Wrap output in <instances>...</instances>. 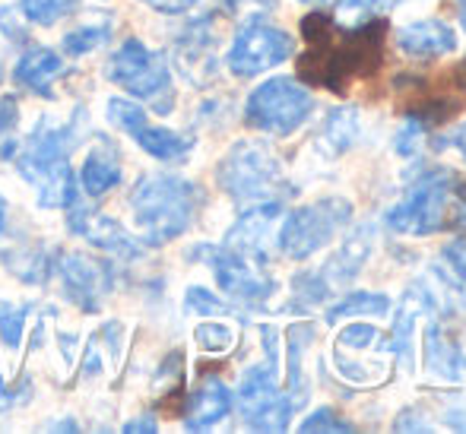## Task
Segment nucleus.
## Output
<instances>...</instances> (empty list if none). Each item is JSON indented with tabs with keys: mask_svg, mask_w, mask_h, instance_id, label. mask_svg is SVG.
<instances>
[{
	"mask_svg": "<svg viewBox=\"0 0 466 434\" xmlns=\"http://www.w3.org/2000/svg\"><path fill=\"white\" fill-rule=\"evenodd\" d=\"M371 247H374V228L371 226H359L352 235H346L343 245L333 251V257L318 269L320 279L327 282V288L337 292V288L350 286V282L362 273L365 263H369Z\"/></svg>",
	"mask_w": 466,
	"mask_h": 434,
	"instance_id": "dca6fc26",
	"label": "nucleus"
},
{
	"mask_svg": "<svg viewBox=\"0 0 466 434\" xmlns=\"http://www.w3.org/2000/svg\"><path fill=\"white\" fill-rule=\"evenodd\" d=\"M124 431H156V422H130Z\"/></svg>",
	"mask_w": 466,
	"mask_h": 434,
	"instance_id": "c9c22d12",
	"label": "nucleus"
},
{
	"mask_svg": "<svg viewBox=\"0 0 466 434\" xmlns=\"http://www.w3.org/2000/svg\"><path fill=\"white\" fill-rule=\"evenodd\" d=\"M10 403H13V397H6V387H4V380H0V412H4Z\"/></svg>",
	"mask_w": 466,
	"mask_h": 434,
	"instance_id": "e433bc0d",
	"label": "nucleus"
},
{
	"mask_svg": "<svg viewBox=\"0 0 466 434\" xmlns=\"http://www.w3.org/2000/svg\"><path fill=\"white\" fill-rule=\"evenodd\" d=\"M187 308L194 314H222V311H226V305H222L213 292H207V288H190V292H187Z\"/></svg>",
	"mask_w": 466,
	"mask_h": 434,
	"instance_id": "2f4dec72",
	"label": "nucleus"
},
{
	"mask_svg": "<svg viewBox=\"0 0 466 434\" xmlns=\"http://www.w3.org/2000/svg\"><path fill=\"white\" fill-rule=\"evenodd\" d=\"M295 55V38L286 29L273 25L264 16H251L238 32H235V42L228 48V70L235 76H251L273 70L279 64H286Z\"/></svg>",
	"mask_w": 466,
	"mask_h": 434,
	"instance_id": "1a4fd4ad",
	"label": "nucleus"
},
{
	"mask_svg": "<svg viewBox=\"0 0 466 434\" xmlns=\"http://www.w3.org/2000/svg\"><path fill=\"white\" fill-rule=\"evenodd\" d=\"M67 149L70 130L48 127V124H42L25 143L19 175L38 190L42 207H70L76 200V181L67 166Z\"/></svg>",
	"mask_w": 466,
	"mask_h": 434,
	"instance_id": "39448f33",
	"label": "nucleus"
},
{
	"mask_svg": "<svg viewBox=\"0 0 466 434\" xmlns=\"http://www.w3.org/2000/svg\"><path fill=\"white\" fill-rule=\"evenodd\" d=\"M70 228L80 232L83 238H89L93 245L105 247V251L124 254V257H134L137 254L134 238H130L115 219H108V216H102V213H93V209H76V213L70 216Z\"/></svg>",
	"mask_w": 466,
	"mask_h": 434,
	"instance_id": "6ab92c4d",
	"label": "nucleus"
},
{
	"mask_svg": "<svg viewBox=\"0 0 466 434\" xmlns=\"http://www.w3.org/2000/svg\"><path fill=\"white\" fill-rule=\"evenodd\" d=\"M425 130H429L425 124L406 117L403 130L393 136V153L403 156V159H412V156H419V153H422V146H425Z\"/></svg>",
	"mask_w": 466,
	"mask_h": 434,
	"instance_id": "cd10ccee",
	"label": "nucleus"
},
{
	"mask_svg": "<svg viewBox=\"0 0 466 434\" xmlns=\"http://www.w3.org/2000/svg\"><path fill=\"white\" fill-rule=\"evenodd\" d=\"M448 146H451V149H457V153L463 156V162H466V121L461 124V127H454V130H451V136H448Z\"/></svg>",
	"mask_w": 466,
	"mask_h": 434,
	"instance_id": "72a5a7b5",
	"label": "nucleus"
},
{
	"mask_svg": "<svg viewBox=\"0 0 466 434\" xmlns=\"http://www.w3.org/2000/svg\"><path fill=\"white\" fill-rule=\"evenodd\" d=\"M143 4L153 6V10H159V13H185L197 4V0H143Z\"/></svg>",
	"mask_w": 466,
	"mask_h": 434,
	"instance_id": "473e14b6",
	"label": "nucleus"
},
{
	"mask_svg": "<svg viewBox=\"0 0 466 434\" xmlns=\"http://www.w3.org/2000/svg\"><path fill=\"white\" fill-rule=\"evenodd\" d=\"M61 279H64V286H67V292L76 298V305L86 308V311H96L105 288H108V273H105V267L83 257V254H64Z\"/></svg>",
	"mask_w": 466,
	"mask_h": 434,
	"instance_id": "f3484780",
	"label": "nucleus"
},
{
	"mask_svg": "<svg viewBox=\"0 0 466 434\" xmlns=\"http://www.w3.org/2000/svg\"><path fill=\"white\" fill-rule=\"evenodd\" d=\"M314 339V324H295L289 327V399H292L295 409H301L308 399V384H305V348Z\"/></svg>",
	"mask_w": 466,
	"mask_h": 434,
	"instance_id": "5701e85b",
	"label": "nucleus"
},
{
	"mask_svg": "<svg viewBox=\"0 0 466 434\" xmlns=\"http://www.w3.org/2000/svg\"><path fill=\"white\" fill-rule=\"evenodd\" d=\"M393 45L410 61H441L457 51V32L438 16H425L416 23H406L393 32Z\"/></svg>",
	"mask_w": 466,
	"mask_h": 434,
	"instance_id": "4468645a",
	"label": "nucleus"
},
{
	"mask_svg": "<svg viewBox=\"0 0 466 434\" xmlns=\"http://www.w3.org/2000/svg\"><path fill=\"white\" fill-rule=\"evenodd\" d=\"M108 117H111V124H117L124 134L134 136V140L140 143L149 156H156V159L175 162V159H185V156L190 153V140L172 134V130H166V127H153L149 117L143 115L137 105L124 102V98H111Z\"/></svg>",
	"mask_w": 466,
	"mask_h": 434,
	"instance_id": "ddd939ff",
	"label": "nucleus"
},
{
	"mask_svg": "<svg viewBox=\"0 0 466 434\" xmlns=\"http://www.w3.org/2000/svg\"><path fill=\"white\" fill-rule=\"evenodd\" d=\"M4 222H6V203H4V197H0V232H4Z\"/></svg>",
	"mask_w": 466,
	"mask_h": 434,
	"instance_id": "58836bf2",
	"label": "nucleus"
},
{
	"mask_svg": "<svg viewBox=\"0 0 466 434\" xmlns=\"http://www.w3.org/2000/svg\"><path fill=\"white\" fill-rule=\"evenodd\" d=\"M25 314H29V308L25 305L23 308H0V333H4V343H10V346L19 343Z\"/></svg>",
	"mask_w": 466,
	"mask_h": 434,
	"instance_id": "c756f323",
	"label": "nucleus"
},
{
	"mask_svg": "<svg viewBox=\"0 0 466 434\" xmlns=\"http://www.w3.org/2000/svg\"><path fill=\"white\" fill-rule=\"evenodd\" d=\"M232 412V390L219 378H207L194 393H190L185 425L190 431H203L209 425L222 422Z\"/></svg>",
	"mask_w": 466,
	"mask_h": 434,
	"instance_id": "a211bd4d",
	"label": "nucleus"
},
{
	"mask_svg": "<svg viewBox=\"0 0 466 434\" xmlns=\"http://www.w3.org/2000/svg\"><path fill=\"white\" fill-rule=\"evenodd\" d=\"M457 13H461V25L466 32V0H457Z\"/></svg>",
	"mask_w": 466,
	"mask_h": 434,
	"instance_id": "4c0bfd02",
	"label": "nucleus"
},
{
	"mask_svg": "<svg viewBox=\"0 0 466 434\" xmlns=\"http://www.w3.org/2000/svg\"><path fill=\"white\" fill-rule=\"evenodd\" d=\"M105 76L111 83H117V86H124L130 96L147 98L159 111L172 108V76H168L166 61L159 55H153L143 42H137V38L121 45V51L111 57Z\"/></svg>",
	"mask_w": 466,
	"mask_h": 434,
	"instance_id": "6e6552de",
	"label": "nucleus"
},
{
	"mask_svg": "<svg viewBox=\"0 0 466 434\" xmlns=\"http://www.w3.org/2000/svg\"><path fill=\"white\" fill-rule=\"evenodd\" d=\"M438 311L435 292L425 286L422 279L410 282L406 292L397 301V318H393L390 330V355L403 365V371L416 368V352H419V320L431 318Z\"/></svg>",
	"mask_w": 466,
	"mask_h": 434,
	"instance_id": "f8f14e48",
	"label": "nucleus"
},
{
	"mask_svg": "<svg viewBox=\"0 0 466 434\" xmlns=\"http://www.w3.org/2000/svg\"><path fill=\"white\" fill-rule=\"evenodd\" d=\"M197 343H200L207 352H228L235 346V330L226 324H216V320H207V324L197 327Z\"/></svg>",
	"mask_w": 466,
	"mask_h": 434,
	"instance_id": "bb28decb",
	"label": "nucleus"
},
{
	"mask_svg": "<svg viewBox=\"0 0 466 434\" xmlns=\"http://www.w3.org/2000/svg\"><path fill=\"white\" fill-rule=\"evenodd\" d=\"M197 203H200L197 187L178 175L143 177L130 194V209L147 245H168L181 232H187Z\"/></svg>",
	"mask_w": 466,
	"mask_h": 434,
	"instance_id": "7ed1b4c3",
	"label": "nucleus"
},
{
	"mask_svg": "<svg viewBox=\"0 0 466 434\" xmlns=\"http://www.w3.org/2000/svg\"><path fill=\"white\" fill-rule=\"evenodd\" d=\"M352 222V203L346 197H320L305 207H295L282 219L277 245L289 260H308L320 247L333 245Z\"/></svg>",
	"mask_w": 466,
	"mask_h": 434,
	"instance_id": "423d86ee",
	"label": "nucleus"
},
{
	"mask_svg": "<svg viewBox=\"0 0 466 434\" xmlns=\"http://www.w3.org/2000/svg\"><path fill=\"white\" fill-rule=\"evenodd\" d=\"M299 431L305 434H314V431H356V425L346 422L343 416H339L337 409H330V406H320V409H314L311 416L305 419V422L299 425Z\"/></svg>",
	"mask_w": 466,
	"mask_h": 434,
	"instance_id": "a878e982",
	"label": "nucleus"
},
{
	"mask_svg": "<svg viewBox=\"0 0 466 434\" xmlns=\"http://www.w3.org/2000/svg\"><path fill=\"white\" fill-rule=\"evenodd\" d=\"M216 177H219L222 190L245 209L282 203L286 197H292V181L286 177L279 156L258 140L235 143L232 153L222 159Z\"/></svg>",
	"mask_w": 466,
	"mask_h": 434,
	"instance_id": "20e7f679",
	"label": "nucleus"
},
{
	"mask_svg": "<svg viewBox=\"0 0 466 434\" xmlns=\"http://www.w3.org/2000/svg\"><path fill=\"white\" fill-rule=\"evenodd\" d=\"M393 311L390 295L384 292H350L337 301V305L327 308L324 320L327 324H339L346 318H387Z\"/></svg>",
	"mask_w": 466,
	"mask_h": 434,
	"instance_id": "412c9836",
	"label": "nucleus"
},
{
	"mask_svg": "<svg viewBox=\"0 0 466 434\" xmlns=\"http://www.w3.org/2000/svg\"><path fill=\"white\" fill-rule=\"evenodd\" d=\"M454 83H457V89H463L466 92V57L461 64H457V70H454Z\"/></svg>",
	"mask_w": 466,
	"mask_h": 434,
	"instance_id": "f704fd0d",
	"label": "nucleus"
},
{
	"mask_svg": "<svg viewBox=\"0 0 466 434\" xmlns=\"http://www.w3.org/2000/svg\"><path fill=\"white\" fill-rule=\"evenodd\" d=\"M194 254L213 267L219 288L235 301H245V305H260V301L270 298L273 288H277V282H273L270 276L260 269L264 263H258V260L245 257V254L232 251L228 245H222V247H209L207 245V247H197Z\"/></svg>",
	"mask_w": 466,
	"mask_h": 434,
	"instance_id": "9b49d317",
	"label": "nucleus"
},
{
	"mask_svg": "<svg viewBox=\"0 0 466 434\" xmlns=\"http://www.w3.org/2000/svg\"><path fill=\"white\" fill-rule=\"evenodd\" d=\"M105 35H108V25H83V29L70 32V35L64 38V48H67L70 55H86L96 45H102Z\"/></svg>",
	"mask_w": 466,
	"mask_h": 434,
	"instance_id": "c85d7f7f",
	"label": "nucleus"
},
{
	"mask_svg": "<svg viewBox=\"0 0 466 434\" xmlns=\"http://www.w3.org/2000/svg\"><path fill=\"white\" fill-rule=\"evenodd\" d=\"M384 226L403 238L466 232V177L448 166L422 168L384 213Z\"/></svg>",
	"mask_w": 466,
	"mask_h": 434,
	"instance_id": "f03ea898",
	"label": "nucleus"
},
{
	"mask_svg": "<svg viewBox=\"0 0 466 434\" xmlns=\"http://www.w3.org/2000/svg\"><path fill=\"white\" fill-rule=\"evenodd\" d=\"M279 374L270 365H254L245 371L238 387V409L248 429L254 431H286L295 406L289 393L279 390Z\"/></svg>",
	"mask_w": 466,
	"mask_h": 434,
	"instance_id": "9d476101",
	"label": "nucleus"
},
{
	"mask_svg": "<svg viewBox=\"0 0 466 434\" xmlns=\"http://www.w3.org/2000/svg\"><path fill=\"white\" fill-rule=\"evenodd\" d=\"M76 0H23V10L32 23L38 25H55L61 16H67L74 10Z\"/></svg>",
	"mask_w": 466,
	"mask_h": 434,
	"instance_id": "393cba45",
	"label": "nucleus"
},
{
	"mask_svg": "<svg viewBox=\"0 0 466 434\" xmlns=\"http://www.w3.org/2000/svg\"><path fill=\"white\" fill-rule=\"evenodd\" d=\"M80 181L93 197L105 194V190H111L121 181V168H117V159L111 156V149L98 146L89 153L86 166H83V172H80Z\"/></svg>",
	"mask_w": 466,
	"mask_h": 434,
	"instance_id": "b1692460",
	"label": "nucleus"
},
{
	"mask_svg": "<svg viewBox=\"0 0 466 434\" xmlns=\"http://www.w3.org/2000/svg\"><path fill=\"white\" fill-rule=\"evenodd\" d=\"M384 32V16H374L362 25H339L330 13H311L301 19L308 51L299 57V76L311 86L343 96L352 80L378 70Z\"/></svg>",
	"mask_w": 466,
	"mask_h": 434,
	"instance_id": "f257e3e1",
	"label": "nucleus"
},
{
	"mask_svg": "<svg viewBox=\"0 0 466 434\" xmlns=\"http://www.w3.org/2000/svg\"><path fill=\"white\" fill-rule=\"evenodd\" d=\"M301 4H324V0H301Z\"/></svg>",
	"mask_w": 466,
	"mask_h": 434,
	"instance_id": "ea45409f",
	"label": "nucleus"
},
{
	"mask_svg": "<svg viewBox=\"0 0 466 434\" xmlns=\"http://www.w3.org/2000/svg\"><path fill=\"white\" fill-rule=\"evenodd\" d=\"M64 64L61 57L55 55V51L48 48H38V51H29V55L23 57V61L16 64V83L32 92H48V86L55 83V76H61Z\"/></svg>",
	"mask_w": 466,
	"mask_h": 434,
	"instance_id": "4be33fe9",
	"label": "nucleus"
},
{
	"mask_svg": "<svg viewBox=\"0 0 466 434\" xmlns=\"http://www.w3.org/2000/svg\"><path fill=\"white\" fill-rule=\"evenodd\" d=\"M422 368L441 384L466 387V348L435 318H429L422 333Z\"/></svg>",
	"mask_w": 466,
	"mask_h": 434,
	"instance_id": "2eb2a0df",
	"label": "nucleus"
},
{
	"mask_svg": "<svg viewBox=\"0 0 466 434\" xmlns=\"http://www.w3.org/2000/svg\"><path fill=\"white\" fill-rule=\"evenodd\" d=\"M314 115V96L295 76H273L260 83L245 102V121L270 136H292Z\"/></svg>",
	"mask_w": 466,
	"mask_h": 434,
	"instance_id": "0eeeda50",
	"label": "nucleus"
},
{
	"mask_svg": "<svg viewBox=\"0 0 466 434\" xmlns=\"http://www.w3.org/2000/svg\"><path fill=\"white\" fill-rule=\"evenodd\" d=\"M359 136H362V115L356 105H343L324 117L318 130V149H324L327 156H343L356 146Z\"/></svg>",
	"mask_w": 466,
	"mask_h": 434,
	"instance_id": "aec40b11",
	"label": "nucleus"
},
{
	"mask_svg": "<svg viewBox=\"0 0 466 434\" xmlns=\"http://www.w3.org/2000/svg\"><path fill=\"white\" fill-rule=\"evenodd\" d=\"M441 257L448 263V269L457 276L461 282H466V238H454L441 247Z\"/></svg>",
	"mask_w": 466,
	"mask_h": 434,
	"instance_id": "7c9ffc66",
	"label": "nucleus"
}]
</instances>
